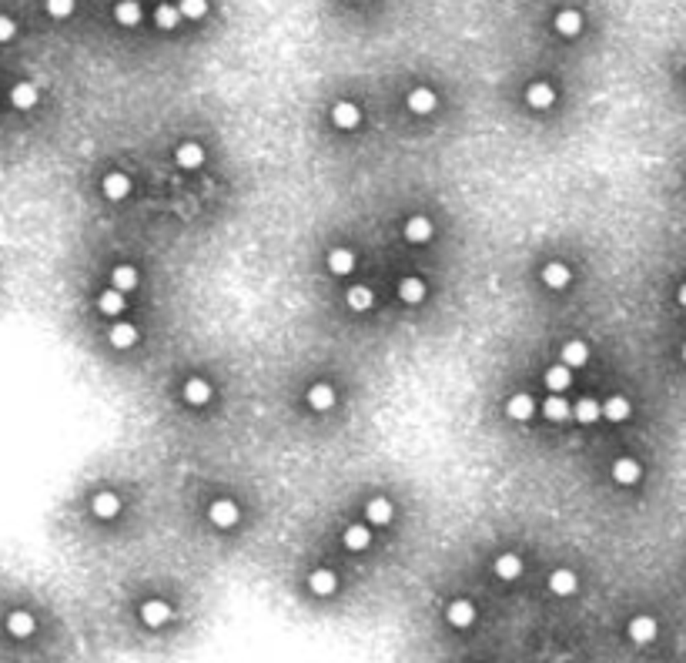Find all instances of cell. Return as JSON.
Here are the masks:
<instances>
[{
  "label": "cell",
  "mask_w": 686,
  "mask_h": 663,
  "mask_svg": "<svg viewBox=\"0 0 686 663\" xmlns=\"http://www.w3.org/2000/svg\"><path fill=\"white\" fill-rule=\"evenodd\" d=\"M208 520H211V526H218V530H232V526H238V520H241V509H238L234 499H214L208 506Z\"/></svg>",
  "instance_id": "cell-1"
},
{
  "label": "cell",
  "mask_w": 686,
  "mask_h": 663,
  "mask_svg": "<svg viewBox=\"0 0 686 663\" xmlns=\"http://www.w3.org/2000/svg\"><path fill=\"white\" fill-rule=\"evenodd\" d=\"M332 124L338 128V131H355L358 124H362V110H358V104H352V101H338L332 108Z\"/></svg>",
  "instance_id": "cell-2"
},
{
  "label": "cell",
  "mask_w": 686,
  "mask_h": 663,
  "mask_svg": "<svg viewBox=\"0 0 686 663\" xmlns=\"http://www.w3.org/2000/svg\"><path fill=\"white\" fill-rule=\"evenodd\" d=\"M506 412H509V419H516V422H529L532 416H536V399H532L529 392H512V396L506 399Z\"/></svg>",
  "instance_id": "cell-3"
},
{
  "label": "cell",
  "mask_w": 686,
  "mask_h": 663,
  "mask_svg": "<svg viewBox=\"0 0 686 663\" xmlns=\"http://www.w3.org/2000/svg\"><path fill=\"white\" fill-rule=\"evenodd\" d=\"M640 479H643V466L636 463V459L623 456V459L613 463V483H620V486H636Z\"/></svg>",
  "instance_id": "cell-4"
},
{
  "label": "cell",
  "mask_w": 686,
  "mask_h": 663,
  "mask_svg": "<svg viewBox=\"0 0 686 663\" xmlns=\"http://www.w3.org/2000/svg\"><path fill=\"white\" fill-rule=\"evenodd\" d=\"M37 101H41V91H37V84H31V81H17L11 88V104L17 110L37 108Z\"/></svg>",
  "instance_id": "cell-5"
},
{
  "label": "cell",
  "mask_w": 686,
  "mask_h": 663,
  "mask_svg": "<svg viewBox=\"0 0 686 663\" xmlns=\"http://www.w3.org/2000/svg\"><path fill=\"white\" fill-rule=\"evenodd\" d=\"M100 191H104V198L124 201L131 195V178L121 175V171H111V175H104V181H100Z\"/></svg>",
  "instance_id": "cell-6"
},
{
  "label": "cell",
  "mask_w": 686,
  "mask_h": 663,
  "mask_svg": "<svg viewBox=\"0 0 686 663\" xmlns=\"http://www.w3.org/2000/svg\"><path fill=\"white\" fill-rule=\"evenodd\" d=\"M526 104H529V108H536V110L553 108V104H556L553 84H546V81H536V84H529V88H526Z\"/></svg>",
  "instance_id": "cell-7"
},
{
  "label": "cell",
  "mask_w": 686,
  "mask_h": 663,
  "mask_svg": "<svg viewBox=\"0 0 686 663\" xmlns=\"http://www.w3.org/2000/svg\"><path fill=\"white\" fill-rule=\"evenodd\" d=\"M392 516H395V509H392V503H388L385 496H375V499H368V503H365L368 526H388Z\"/></svg>",
  "instance_id": "cell-8"
},
{
  "label": "cell",
  "mask_w": 686,
  "mask_h": 663,
  "mask_svg": "<svg viewBox=\"0 0 686 663\" xmlns=\"http://www.w3.org/2000/svg\"><path fill=\"white\" fill-rule=\"evenodd\" d=\"M553 27H556V34H563V37H579V34H583V14L566 7V11H559L553 17Z\"/></svg>",
  "instance_id": "cell-9"
},
{
  "label": "cell",
  "mask_w": 686,
  "mask_h": 663,
  "mask_svg": "<svg viewBox=\"0 0 686 663\" xmlns=\"http://www.w3.org/2000/svg\"><path fill=\"white\" fill-rule=\"evenodd\" d=\"M33 630H37V620H33L27 610H14V613H7V633H11V637L27 640Z\"/></svg>",
  "instance_id": "cell-10"
},
{
  "label": "cell",
  "mask_w": 686,
  "mask_h": 663,
  "mask_svg": "<svg viewBox=\"0 0 686 663\" xmlns=\"http://www.w3.org/2000/svg\"><path fill=\"white\" fill-rule=\"evenodd\" d=\"M402 235L409 238L412 245H425L432 242V235H435V228H432V221L425 218V215H415V218L405 221V228H402Z\"/></svg>",
  "instance_id": "cell-11"
},
{
  "label": "cell",
  "mask_w": 686,
  "mask_h": 663,
  "mask_svg": "<svg viewBox=\"0 0 686 663\" xmlns=\"http://www.w3.org/2000/svg\"><path fill=\"white\" fill-rule=\"evenodd\" d=\"M181 396H185V402H188V406H208L214 392H211V382H204V379L194 376V379H188V382H185Z\"/></svg>",
  "instance_id": "cell-12"
},
{
  "label": "cell",
  "mask_w": 686,
  "mask_h": 663,
  "mask_svg": "<svg viewBox=\"0 0 686 663\" xmlns=\"http://www.w3.org/2000/svg\"><path fill=\"white\" fill-rule=\"evenodd\" d=\"M445 620L452 623V627H472L476 623V607L469 603V600H452L449 603V610H445Z\"/></svg>",
  "instance_id": "cell-13"
},
{
  "label": "cell",
  "mask_w": 686,
  "mask_h": 663,
  "mask_svg": "<svg viewBox=\"0 0 686 663\" xmlns=\"http://www.w3.org/2000/svg\"><path fill=\"white\" fill-rule=\"evenodd\" d=\"M175 161L185 171H194V168L204 165V148L194 141H185V144H177V151H175Z\"/></svg>",
  "instance_id": "cell-14"
},
{
  "label": "cell",
  "mask_w": 686,
  "mask_h": 663,
  "mask_svg": "<svg viewBox=\"0 0 686 663\" xmlns=\"http://www.w3.org/2000/svg\"><path fill=\"white\" fill-rule=\"evenodd\" d=\"M345 550H352V552H362L372 546V526H362V523H355V526H345Z\"/></svg>",
  "instance_id": "cell-15"
},
{
  "label": "cell",
  "mask_w": 686,
  "mask_h": 663,
  "mask_svg": "<svg viewBox=\"0 0 686 663\" xmlns=\"http://www.w3.org/2000/svg\"><path fill=\"white\" fill-rule=\"evenodd\" d=\"M660 627H656L653 617H633L630 620V640L633 643H653Z\"/></svg>",
  "instance_id": "cell-16"
},
{
  "label": "cell",
  "mask_w": 686,
  "mask_h": 663,
  "mask_svg": "<svg viewBox=\"0 0 686 663\" xmlns=\"http://www.w3.org/2000/svg\"><path fill=\"white\" fill-rule=\"evenodd\" d=\"M543 382H546V389H549V392H566V389H569V382H573V369H569L566 362L549 365V369H546V376H543Z\"/></svg>",
  "instance_id": "cell-17"
},
{
  "label": "cell",
  "mask_w": 686,
  "mask_h": 663,
  "mask_svg": "<svg viewBox=\"0 0 686 663\" xmlns=\"http://www.w3.org/2000/svg\"><path fill=\"white\" fill-rule=\"evenodd\" d=\"M335 399L338 396H335V389L328 386V382H315V386L308 389V406L315 412H328L335 406Z\"/></svg>",
  "instance_id": "cell-18"
},
{
  "label": "cell",
  "mask_w": 686,
  "mask_h": 663,
  "mask_svg": "<svg viewBox=\"0 0 686 663\" xmlns=\"http://www.w3.org/2000/svg\"><path fill=\"white\" fill-rule=\"evenodd\" d=\"M345 302L352 312H368L375 305V292H372V285H352L345 292Z\"/></svg>",
  "instance_id": "cell-19"
},
{
  "label": "cell",
  "mask_w": 686,
  "mask_h": 663,
  "mask_svg": "<svg viewBox=\"0 0 686 663\" xmlns=\"http://www.w3.org/2000/svg\"><path fill=\"white\" fill-rule=\"evenodd\" d=\"M141 620L147 627H165L167 620H171V607H167L165 600H147L141 607Z\"/></svg>",
  "instance_id": "cell-20"
},
{
  "label": "cell",
  "mask_w": 686,
  "mask_h": 663,
  "mask_svg": "<svg viewBox=\"0 0 686 663\" xmlns=\"http://www.w3.org/2000/svg\"><path fill=\"white\" fill-rule=\"evenodd\" d=\"M630 412H633V406L626 396H609L606 402H603V419L606 422H626Z\"/></svg>",
  "instance_id": "cell-21"
},
{
  "label": "cell",
  "mask_w": 686,
  "mask_h": 663,
  "mask_svg": "<svg viewBox=\"0 0 686 663\" xmlns=\"http://www.w3.org/2000/svg\"><path fill=\"white\" fill-rule=\"evenodd\" d=\"M90 509H94L98 520H114V516L121 513V499L114 496V493H98V496L90 499Z\"/></svg>",
  "instance_id": "cell-22"
},
{
  "label": "cell",
  "mask_w": 686,
  "mask_h": 663,
  "mask_svg": "<svg viewBox=\"0 0 686 663\" xmlns=\"http://www.w3.org/2000/svg\"><path fill=\"white\" fill-rule=\"evenodd\" d=\"M405 104H409L412 114H429V110H435L439 98H435V91L432 88H415L409 98H405Z\"/></svg>",
  "instance_id": "cell-23"
},
{
  "label": "cell",
  "mask_w": 686,
  "mask_h": 663,
  "mask_svg": "<svg viewBox=\"0 0 686 663\" xmlns=\"http://www.w3.org/2000/svg\"><path fill=\"white\" fill-rule=\"evenodd\" d=\"M308 590L315 597H332L335 590H338V580H335L332 570H315V573L308 576Z\"/></svg>",
  "instance_id": "cell-24"
},
{
  "label": "cell",
  "mask_w": 686,
  "mask_h": 663,
  "mask_svg": "<svg viewBox=\"0 0 686 663\" xmlns=\"http://www.w3.org/2000/svg\"><path fill=\"white\" fill-rule=\"evenodd\" d=\"M563 362L569 365V369H579V365H586V362H589V345H586V339H569V342L563 345Z\"/></svg>",
  "instance_id": "cell-25"
},
{
  "label": "cell",
  "mask_w": 686,
  "mask_h": 663,
  "mask_svg": "<svg viewBox=\"0 0 686 663\" xmlns=\"http://www.w3.org/2000/svg\"><path fill=\"white\" fill-rule=\"evenodd\" d=\"M355 268V252L352 248H332L328 252V272L338 278H345Z\"/></svg>",
  "instance_id": "cell-26"
},
{
  "label": "cell",
  "mask_w": 686,
  "mask_h": 663,
  "mask_svg": "<svg viewBox=\"0 0 686 663\" xmlns=\"http://www.w3.org/2000/svg\"><path fill=\"white\" fill-rule=\"evenodd\" d=\"M573 416H576V422L593 426V422L603 419V402H596V399H579L573 406Z\"/></svg>",
  "instance_id": "cell-27"
},
{
  "label": "cell",
  "mask_w": 686,
  "mask_h": 663,
  "mask_svg": "<svg viewBox=\"0 0 686 663\" xmlns=\"http://www.w3.org/2000/svg\"><path fill=\"white\" fill-rule=\"evenodd\" d=\"M543 285L553 288V292H563V288L569 285V268H566L563 262H549V265L543 268Z\"/></svg>",
  "instance_id": "cell-28"
},
{
  "label": "cell",
  "mask_w": 686,
  "mask_h": 663,
  "mask_svg": "<svg viewBox=\"0 0 686 663\" xmlns=\"http://www.w3.org/2000/svg\"><path fill=\"white\" fill-rule=\"evenodd\" d=\"M576 586H579V580H576L573 570H556V573L549 576V590H553L556 597H573Z\"/></svg>",
  "instance_id": "cell-29"
},
{
  "label": "cell",
  "mask_w": 686,
  "mask_h": 663,
  "mask_svg": "<svg viewBox=\"0 0 686 663\" xmlns=\"http://www.w3.org/2000/svg\"><path fill=\"white\" fill-rule=\"evenodd\" d=\"M569 402L563 399V392H549V399L543 402V416L549 422H563V419H569Z\"/></svg>",
  "instance_id": "cell-30"
},
{
  "label": "cell",
  "mask_w": 686,
  "mask_h": 663,
  "mask_svg": "<svg viewBox=\"0 0 686 663\" xmlns=\"http://www.w3.org/2000/svg\"><path fill=\"white\" fill-rule=\"evenodd\" d=\"M98 309H100V315H121L124 312V292H118V288H104L98 295Z\"/></svg>",
  "instance_id": "cell-31"
},
{
  "label": "cell",
  "mask_w": 686,
  "mask_h": 663,
  "mask_svg": "<svg viewBox=\"0 0 686 663\" xmlns=\"http://www.w3.org/2000/svg\"><path fill=\"white\" fill-rule=\"evenodd\" d=\"M108 339H111L114 349H131V345H137V329H134L131 322H118V325L108 332Z\"/></svg>",
  "instance_id": "cell-32"
},
{
  "label": "cell",
  "mask_w": 686,
  "mask_h": 663,
  "mask_svg": "<svg viewBox=\"0 0 686 663\" xmlns=\"http://www.w3.org/2000/svg\"><path fill=\"white\" fill-rule=\"evenodd\" d=\"M399 299L405 302V305H419V302H425V282H422V278H402Z\"/></svg>",
  "instance_id": "cell-33"
},
{
  "label": "cell",
  "mask_w": 686,
  "mask_h": 663,
  "mask_svg": "<svg viewBox=\"0 0 686 663\" xmlns=\"http://www.w3.org/2000/svg\"><path fill=\"white\" fill-rule=\"evenodd\" d=\"M114 21L121 24V27H137V24H141V4H137V0H121V4L114 7Z\"/></svg>",
  "instance_id": "cell-34"
},
{
  "label": "cell",
  "mask_w": 686,
  "mask_h": 663,
  "mask_svg": "<svg viewBox=\"0 0 686 663\" xmlns=\"http://www.w3.org/2000/svg\"><path fill=\"white\" fill-rule=\"evenodd\" d=\"M522 573V560L516 556V552H502L496 560V576L499 580H519Z\"/></svg>",
  "instance_id": "cell-35"
},
{
  "label": "cell",
  "mask_w": 686,
  "mask_h": 663,
  "mask_svg": "<svg viewBox=\"0 0 686 663\" xmlns=\"http://www.w3.org/2000/svg\"><path fill=\"white\" fill-rule=\"evenodd\" d=\"M111 285L118 288V292H134V288H137V268H134V265H118L111 272Z\"/></svg>",
  "instance_id": "cell-36"
},
{
  "label": "cell",
  "mask_w": 686,
  "mask_h": 663,
  "mask_svg": "<svg viewBox=\"0 0 686 663\" xmlns=\"http://www.w3.org/2000/svg\"><path fill=\"white\" fill-rule=\"evenodd\" d=\"M155 24L161 31H175L177 24H181V11H177V4H157L155 7Z\"/></svg>",
  "instance_id": "cell-37"
},
{
  "label": "cell",
  "mask_w": 686,
  "mask_h": 663,
  "mask_svg": "<svg viewBox=\"0 0 686 663\" xmlns=\"http://www.w3.org/2000/svg\"><path fill=\"white\" fill-rule=\"evenodd\" d=\"M177 11L185 21H201L208 14V0H177Z\"/></svg>",
  "instance_id": "cell-38"
},
{
  "label": "cell",
  "mask_w": 686,
  "mask_h": 663,
  "mask_svg": "<svg viewBox=\"0 0 686 663\" xmlns=\"http://www.w3.org/2000/svg\"><path fill=\"white\" fill-rule=\"evenodd\" d=\"M78 7V0H44V11L54 17V21H67Z\"/></svg>",
  "instance_id": "cell-39"
},
{
  "label": "cell",
  "mask_w": 686,
  "mask_h": 663,
  "mask_svg": "<svg viewBox=\"0 0 686 663\" xmlns=\"http://www.w3.org/2000/svg\"><path fill=\"white\" fill-rule=\"evenodd\" d=\"M14 37H17V21L11 14H0V44H11Z\"/></svg>",
  "instance_id": "cell-40"
},
{
  "label": "cell",
  "mask_w": 686,
  "mask_h": 663,
  "mask_svg": "<svg viewBox=\"0 0 686 663\" xmlns=\"http://www.w3.org/2000/svg\"><path fill=\"white\" fill-rule=\"evenodd\" d=\"M676 299H680V305L686 309V285H680V292H676Z\"/></svg>",
  "instance_id": "cell-41"
},
{
  "label": "cell",
  "mask_w": 686,
  "mask_h": 663,
  "mask_svg": "<svg viewBox=\"0 0 686 663\" xmlns=\"http://www.w3.org/2000/svg\"><path fill=\"white\" fill-rule=\"evenodd\" d=\"M683 362H686V342H683Z\"/></svg>",
  "instance_id": "cell-42"
}]
</instances>
